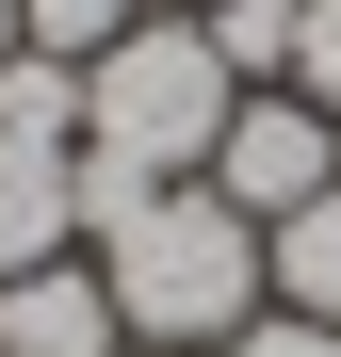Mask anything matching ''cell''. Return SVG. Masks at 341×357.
Instances as JSON below:
<instances>
[{"label":"cell","mask_w":341,"mask_h":357,"mask_svg":"<svg viewBox=\"0 0 341 357\" xmlns=\"http://www.w3.org/2000/svg\"><path fill=\"white\" fill-rule=\"evenodd\" d=\"M130 325H114V276L82 260H33V276H0V357H114Z\"/></svg>","instance_id":"obj_4"},{"label":"cell","mask_w":341,"mask_h":357,"mask_svg":"<svg viewBox=\"0 0 341 357\" xmlns=\"http://www.w3.org/2000/svg\"><path fill=\"white\" fill-rule=\"evenodd\" d=\"M0 130L82 146V66H66V49H0Z\"/></svg>","instance_id":"obj_7"},{"label":"cell","mask_w":341,"mask_h":357,"mask_svg":"<svg viewBox=\"0 0 341 357\" xmlns=\"http://www.w3.org/2000/svg\"><path fill=\"white\" fill-rule=\"evenodd\" d=\"M325 178H341V130H325V114H309L293 82H260L244 114H227V146H211V195L244 211V227H293V211L325 195Z\"/></svg>","instance_id":"obj_3"},{"label":"cell","mask_w":341,"mask_h":357,"mask_svg":"<svg viewBox=\"0 0 341 357\" xmlns=\"http://www.w3.org/2000/svg\"><path fill=\"white\" fill-rule=\"evenodd\" d=\"M195 17H211V0H195Z\"/></svg>","instance_id":"obj_13"},{"label":"cell","mask_w":341,"mask_h":357,"mask_svg":"<svg viewBox=\"0 0 341 357\" xmlns=\"http://www.w3.org/2000/svg\"><path fill=\"white\" fill-rule=\"evenodd\" d=\"M130 17H146V0H17V49H66V66H98Z\"/></svg>","instance_id":"obj_9"},{"label":"cell","mask_w":341,"mask_h":357,"mask_svg":"<svg viewBox=\"0 0 341 357\" xmlns=\"http://www.w3.org/2000/svg\"><path fill=\"white\" fill-rule=\"evenodd\" d=\"M260 260H276V309H309V325H341V178L293 211V227H260Z\"/></svg>","instance_id":"obj_6"},{"label":"cell","mask_w":341,"mask_h":357,"mask_svg":"<svg viewBox=\"0 0 341 357\" xmlns=\"http://www.w3.org/2000/svg\"><path fill=\"white\" fill-rule=\"evenodd\" d=\"M0 49H17V0H0Z\"/></svg>","instance_id":"obj_12"},{"label":"cell","mask_w":341,"mask_h":357,"mask_svg":"<svg viewBox=\"0 0 341 357\" xmlns=\"http://www.w3.org/2000/svg\"><path fill=\"white\" fill-rule=\"evenodd\" d=\"M227 114H244V82H227V49L195 17H130L82 66V146L98 162H146V178H211Z\"/></svg>","instance_id":"obj_2"},{"label":"cell","mask_w":341,"mask_h":357,"mask_svg":"<svg viewBox=\"0 0 341 357\" xmlns=\"http://www.w3.org/2000/svg\"><path fill=\"white\" fill-rule=\"evenodd\" d=\"M66 227H82V146H33V130H0V276L66 260Z\"/></svg>","instance_id":"obj_5"},{"label":"cell","mask_w":341,"mask_h":357,"mask_svg":"<svg viewBox=\"0 0 341 357\" xmlns=\"http://www.w3.org/2000/svg\"><path fill=\"white\" fill-rule=\"evenodd\" d=\"M293 98L341 130V0H309V17H293Z\"/></svg>","instance_id":"obj_10"},{"label":"cell","mask_w":341,"mask_h":357,"mask_svg":"<svg viewBox=\"0 0 341 357\" xmlns=\"http://www.w3.org/2000/svg\"><path fill=\"white\" fill-rule=\"evenodd\" d=\"M98 276H114V325H130V341H162V357H227V341L276 309L260 227L227 211L211 178H162V195L98 244Z\"/></svg>","instance_id":"obj_1"},{"label":"cell","mask_w":341,"mask_h":357,"mask_svg":"<svg viewBox=\"0 0 341 357\" xmlns=\"http://www.w3.org/2000/svg\"><path fill=\"white\" fill-rule=\"evenodd\" d=\"M227 357H341V325H309V309H260V325L227 341Z\"/></svg>","instance_id":"obj_11"},{"label":"cell","mask_w":341,"mask_h":357,"mask_svg":"<svg viewBox=\"0 0 341 357\" xmlns=\"http://www.w3.org/2000/svg\"><path fill=\"white\" fill-rule=\"evenodd\" d=\"M293 17H309V0H211V17H195V33L227 49V82H244V98H260V82H293Z\"/></svg>","instance_id":"obj_8"}]
</instances>
